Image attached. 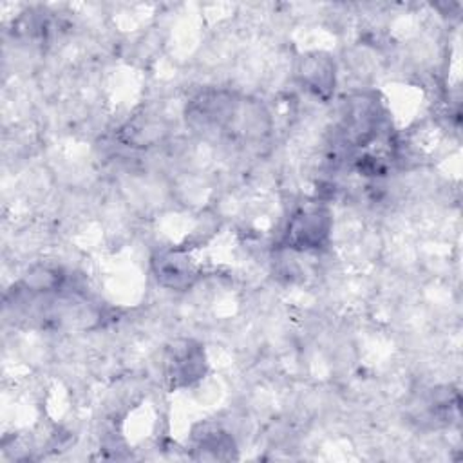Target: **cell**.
<instances>
[{
    "mask_svg": "<svg viewBox=\"0 0 463 463\" xmlns=\"http://www.w3.org/2000/svg\"><path fill=\"white\" fill-rule=\"evenodd\" d=\"M204 373V356L192 342L175 344L166 356V376L174 385H190Z\"/></svg>",
    "mask_w": 463,
    "mask_h": 463,
    "instance_id": "obj_2",
    "label": "cell"
},
{
    "mask_svg": "<svg viewBox=\"0 0 463 463\" xmlns=\"http://www.w3.org/2000/svg\"><path fill=\"white\" fill-rule=\"evenodd\" d=\"M300 76L309 90L315 94H326L331 90L335 81V65L327 56L313 54L302 60Z\"/></svg>",
    "mask_w": 463,
    "mask_h": 463,
    "instance_id": "obj_4",
    "label": "cell"
},
{
    "mask_svg": "<svg viewBox=\"0 0 463 463\" xmlns=\"http://www.w3.org/2000/svg\"><path fill=\"white\" fill-rule=\"evenodd\" d=\"M154 269H156L157 280L163 286L174 288V289H183V288L190 286L195 277L194 268L190 266L188 259L177 251L161 253L154 260Z\"/></svg>",
    "mask_w": 463,
    "mask_h": 463,
    "instance_id": "obj_3",
    "label": "cell"
},
{
    "mask_svg": "<svg viewBox=\"0 0 463 463\" xmlns=\"http://www.w3.org/2000/svg\"><path fill=\"white\" fill-rule=\"evenodd\" d=\"M165 132H166V128H165L163 121L150 119V118H146V119L137 118L123 128L127 141L134 146H148L150 143L159 141Z\"/></svg>",
    "mask_w": 463,
    "mask_h": 463,
    "instance_id": "obj_5",
    "label": "cell"
},
{
    "mask_svg": "<svg viewBox=\"0 0 463 463\" xmlns=\"http://www.w3.org/2000/svg\"><path fill=\"white\" fill-rule=\"evenodd\" d=\"M331 233V213L322 204L298 208L288 222L286 244L295 250H318L327 244Z\"/></svg>",
    "mask_w": 463,
    "mask_h": 463,
    "instance_id": "obj_1",
    "label": "cell"
}]
</instances>
